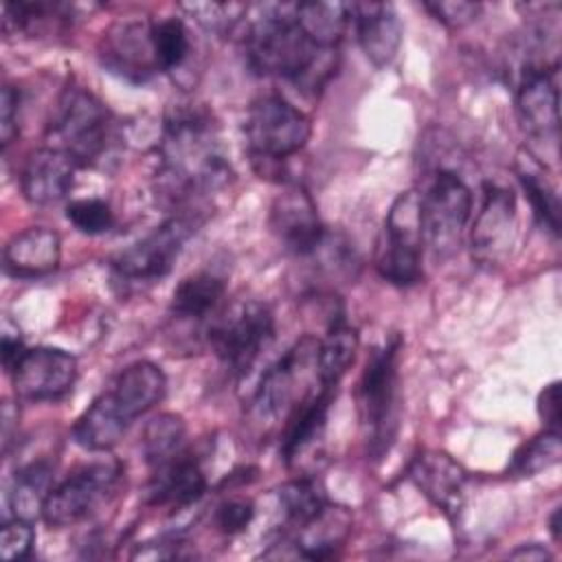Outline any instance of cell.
<instances>
[{"label": "cell", "instance_id": "obj_1", "mask_svg": "<svg viewBox=\"0 0 562 562\" xmlns=\"http://www.w3.org/2000/svg\"><path fill=\"white\" fill-rule=\"evenodd\" d=\"M231 165L213 116L193 103H178L165 116L158 143L156 193L169 206L182 211L206 193L224 187Z\"/></svg>", "mask_w": 562, "mask_h": 562}, {"label": "cell", "instance_id": "obj_2", "mask_svg": "<svg viewBox=\"0 0 562 562\" xmlns=\"http://www.w3.org/2000/svg\"><path fill=\"white\" fill-rule=\"evenodd\" d=\"M248 66L261 77L292 81L303 92H318L336 70L338 48L318 46L294 15V4H274L244 35Z\"/></svg>", "mask_w": 562, "mask_h": 562}, {"label": "cell", "instance_id": "obj_3", "mask_svg": "<svg viewBox=\"0 0 562 562\" xmlns=\"http://www.w3.org/2000/svg\"><path fill=\"white\" fill-rule=\"evenodd\" d=\"M400 353L402 336L393 334L380 347H373L360 382H358V413L364 428L369 454L380 459L389 452L397 432L400 413Z\"/></svg>", "mask_w": 562, "mask_h": 562}, {"label": "cell", "instance_id": "obj_4", "mask_svg": "<svg viewBox=\"0 0 562 562\" xmlns=\"http://www.w3.org/2000/svg\"><path fill=\"white\" fill-rule=\"evenodd\" d=\"M246 147L255 169L268 176L279 162L299 154L310 136V116L279 94H266L250 103L244 123Z\"/></svg>", "mask_w": 562, "mask_h": 562}, {"label": "cell", "instance_id": "obj_5", "mask_svg": "<svg viewBox=\"0 0 562 562\" xmlns=\"http://www.w3.org/2000/svg\"><path fill=\"white\" fill-rule=\"evenodd\" d=\"M202 222L204 215H200L198 209L173 213L143 239L114 255L110 261L114 281L130 288L165 279L171 272L187 239L202 226Z\"/></svg>", "mask_w": 562, "mask_h": 562}, {"label": "cell", "instance_id": "obj_6", "mask_svg": "<svg viewBox=\"0 0 562 562\" xmlns=\"http://www.w3.org/2000/svg\"><path fill=\"white\" fill-rule=\"evenodd\" d=\"M424 246L435 259H448L459 250L463 231L472 217V191L452 169H432L419 193Z\"/></svg>", "mask_w": 562, "mask_h": 562}, {"label": "cell", "instance_id": "obj_7", "mask_svg": "<svg viewBox=\"0 0 562 562\" xmlns=\"http://www.w3.org/2000/svg\"><path fill=\"white\" fill-rule=\"evenodd\" d=\"M422 257L424 235L419 217V191L408 189L393 200L384 217L373 266L384 281L408 288L422 281Z\"/></svg>", "mask_w": 562, "mask_h": 562}, {"label": "cell", "instance_id": "obj_8", "mask_svg": "<svg viewBox=\"0 0 562 562\" xmlns=\"http://www.w3.org/2000/svg\"><path fill=\"white\" fill-rule=\"evenodd\" d=\"M274 340V314L261 301H244L209 329L211 351L233 378H244Z\"/></svg>", "mask_w": 562, "mask_h": 562}, {"label": "cell", "instance_id": "obj_9", "mask_svg": "<svg viewBox=\"0 0 562 562\" xmlns=\"http://www.w3.org/2000/svg\"><path fill=\"white\" fill-rule=\"evenodd\" d=\"M112 116L108 108L86 88L70 86L64 90L53 121V136L59 149L70 154L79 167L99 162L110 145Z\"/></svg>", "mask_w": 562, "mask_h": 562}, {"label": "cell", "instance_id": "obj_10", "mask_svg": "<svg viewBox=\"0 0 562 562\" xmlns=\"http://www.w3.org/2000/svg\"><path fill=\"white\" fill-rule=\"evenodd\" d=\"M123 465L116 459H101L77 468L61 483L53 485L42 520L48 527H72L94 514L119 487Z\"/></svg>", "mask_w": 562, "mask_h": 562}, {"label": "cell", "instance_id": "obj_11", "mask_svg": "<svg viewBox=\"0 0 562 562\" xmlns=\"http://www.w3.org/2000/svg\"><path fill=\"white\" fill-rule=\"evenodd\" d=\"M318 340L314 336L299 338L261 378L250 413L259 424H272L279 415H288L296 400V386L307 367H316Z\"/></svg>", "mask_w": 562, "mask_h": 562}, {"label": "cell", "instance_id": "obj_12", "mask_svg": "<svg viewBox=\"0 0 562 562\" xmlns=\"http://www.w3.org/2000/svg\"><path fill=\"white\" fill-rule=\"evenodd\" d=\"M516 235V198L512 189L483 182V202L470 231L472 259L479 266H498L514 246Z\"/></svg>", "mask_w": 562, "mask_h": 562}, {"label": "cell", "instance_id": "obj_13", "mask_svg": "<svg viewBox=\"0 0 562 562\" xmlns=\"http://www.w3.org/2000/svg\"><path fill=\"white\" fill-rule=\"evenodd\" d=\"M13 391L26 402H55L70 393L77 380V360L59 347H33L11 371Z\"/></svg>", "mask_w": 562, "mask_h": 562}, {"label": "cell", "instance_id": "obj_14", "mask_svg": "<svg viewBox=\"0 0 562 562\" xmlns=\"http://www.w3.org/2000/svg\"><path fill=\"white\" fill-rule=\"evenodd\" d=\"M268 224L279 244L296 257H310L325 237L316 202L301 184H288L274 195Z\"/></svg>", "mask_w": 562, "mask_h": 562}, {"label": "cell", "instance_id": "obj_15", "mask_svg": "<svg viewBox=\"0 0 562 562\" xmlns=\"http://www.w3.org/2000/svg\"><path fill=\"white\" fill-rule=\"evenodd\" d=\"M99 59L110 72L134 83L160 72L151 44V22L134 20L114 24L101 37Z\"/></svg>", "mask_w": 562, "mask_h": 562}, {"label": "cell", "instance_id": "obj_16", "mask_svg": "<svg viewBox=\"0 0 562 562\" xmlns=\"http://www.w3.org/2000/svg\"><path fill=\"white\" fill-rule=\"evenodd\" d=\"M336 397V386H312L285 415L281 432V457L294 468L303 457L321 446L327 428V415Z\"/></svg>", "mask_w": 562, "mask_h": 562}, {"label": "cell", "instance_id": "obj_17", "mask_svg": "<svg viewBox=\"0 0 562 562\" xmlns=\"http://www.w3.org/2000/svg\"><path fill=\"white\" fill-rule=\"evenodd\" d=\"M555 70H527L516 92V114L522 132L533 140L558 143L560 94Z\"/></svg>", "mask_w": 562, "mask_h": 562}, {"label": "cell", "instance_id": "obj_18", "mask_svg": "<svg viewBox=\"0 0 562 562\" xmlns=\"http://www.w3.org/2000/svg\"><path fill=\"white\" fill-rule=\"evenodd\" d=\"M77 167L79 162L59 147L35 149L20 173L22 195L35 206L59 204L75 184Z\"/></svg>", "mask_w": 562, "mask_h": 562}, {"label": "cell", "instance_id": "obj_19", "mask_svg": "<svg viewBox=\"0 0 562 562\" xmlns=\"http://www.w3.org/2000/svg\"><path fill=\"white\" fill-rule=\"evenodd\" d=\"M408 479L448 518H454L461 512L468 474L450 454L439 450L415 454L408 465Z\"/></svg>", "mask_w": 562, "mask_h": 562}, {"label": "cell", "instance_id": "obj_20", "mask_svg": "<svg viewBox=\"0 0 562 562\" xmlns=\"http://www.w3.org/2000/svg\"><path fill=\"white\" fill-rule=\"evenodd\" d=\"M349 22L356 29L364 57L375 66H389L402 44V22L386 2H351Z\"/></svg>", "mask_w": 562, "mask_h": 562}, {"label": "cell", "instance_id": "obj_21", "mask_svg": "<svg viewBox=\"0 0 562 562\" xmlns=\"http://www.w3.org/2000/svg\"><path fill=\"white\" fill-rule=\"evenodd\" d=\"M61 259V239L48 226H29L15 233L2 252L4 272L15 279L46 277L57 270Z\"/></svg>", "mask_w": 562, "mask_h": 562}, {"label": "cell", "instance_id": "obj_22", "mask_svg": "<svg viewBox=\"0 0 562 562\" xmlns=\"http://www.w3.org/2000/svg\"><path fill=\"white\" fill-rule=\"evenodd\" d=\"M206 492V474L200 461L187 450L180 457L151 468V476L147 483V503L156 507L180 509Z\"/></svg>", "mask_w": 562, "mask_h": 562}, {"label": "cell", "instance_id": "obj_23", "mask_svg": "<svg viewBox=\"0 0 562 562\" xmlns=\"http://www.w3.org/2000/svg\"><path fill=\"white\" fill-rule=\"evenodd\" d=\"M165 393L167 378L162 369L151 360H136L127 364L108 391V395L130 424L136 417L149 413L156 404H160Z\"/></svg>", "mask_w": 562, "mask_h": 562}, {"label": "cell", "instance_id": "obj_24", "mask_svg": "<svg viewBox=\"0 0 562 562\" xmlns=\"http://www.w3.org/2000/svg\"><path fill=\"white\" fill-rule=\"evenodd\" d=\"M351 531V514L345 507L327 505L318 516L294 529L292 544L307 560L334 558Z\"/></svg>", "mask_w": 562, "mask_h": 562}, {"label": "cell", "instance_id": "obj_25", "mask_svg": "<svg viewBox=\"0 0 562 562\" xmlns=\"http://www.w3.org/2000/svg\"><path fill=\"white\" fill-rule=\"evenodd\" d=\"M127 426L130 422L121 415L108 391H103L77 417L72 426V439L90 452H105L123 439Z\"/></svg>", "mask_w": 562, "mask_h": 562}, {"label": "cell", "instance_id": "obj_26", "mask_svg": "<svg viewBox=\"0 0 562 562\" xmlns=\"http://www.w3.org/2000/svg\"><path fill=\"white\" fill-rule=\"evenodd\" d=\"M224 294V277L211 270H198L176 285L169 312L180 321H202L220 307Z\"/></svg>", "mask_w": 562, "mask_h": 562}, {"label": "cell", "instance_id": "obj_27", "mask_svg": "<svg viewBox=\"0 0 562 562\" xmlns=\"http://www.w3.org/2000/svg\"><path fill=\"white\" fill-rule=\"evenodd\" d=\"M70 13H72V7L64 4V2H50V0L4 2L2 29L7 35H11V33L42 35V33L68 22Z\"/></svg>", "mask_w": 562, "mask_h": 562}, {"label": "cell", "instance_id": "obj_28", "mask_svg": "<svg viewBox=\"0 0 562 562\" xmlns=\"http://www.w3.org/2000/svg\"><path fill=\"white\" fill-rule=\"evenodd\" d=\"M358 331L349 325L331 323L325 338L318 340L316 380L325 386H338L358 351Z\"/></svg>", "mask_w": 562, "mask_h": 562}, {"label": "cell", "instance_id": "obj_29", "mask_svg": "<svg viewBox=\"0 0 562 562\" xmlns=\"http://www.w3.org/2000/svg\"><path fill=\"white\" fill-rule=\"evenodd\" d=\"M53 490V468L44 461L31 463L22 468L15 479L9 494V505L13 512V518H22L33 522L35 518H42L44 503Z\"/></svg>", "mask_w": 562, "mask_h": 562}, {"label": "cell", "instance_id": "obj_30", "mask_svg": "<svg viewBox=\"0 0 562 562\" xmlns=\"http://www.w3.org/2000/svg\"><path fill=\"white\" fill-rule=\"evenodd\" d=\"M187 424L176 413L154 415L143 432V454L149 468H158L187 452Z\"/></svg>", "mask_w": 562, "mask_h": 562}, {"label": "cell", "instance_id": "obj_31", "mask_svg": "<svg viewBox=\"0 0 562 562\" xmlns=\"http://www.w3.org/2000/svg\"><path fill=\"white\" fill-rule=\"evenodd\" d=\"M294 15L305 33L323 48H338L347 24L349 4L340 2H299L294 4Z\"/></svg>", "mask_w": 562, "mask_h": 562}, {"label": "cell", "instance_id": "obj_32", "mask_svg": "<svg viewBox=\"0 0 562 562\" xmlns=\"http://www.w3.org/2000/svg\"><path fill=\"white\" fill-rule=\"evenodd\" d=\"M279 496V505L283 509L285 522L290 527H301L307 520H312L314 516H318L327 505V494L323 490V485L318 483V479L301 474L288 483H283L277 490Z\"/></svg>", "mask_w": 562, "mask_h": 562}, {"label": "cell", "instance_id": "obj_33", "mask_svg": "<svg viewBox=\"0 0 562 562\" xmlns=\"http://www.w3.org/2000/svg\"><path fill=\"white\" fill-rule=\"evenodd\" d=\"M518 180L525 189V195L529 198V204H531L533 215L540 222V226L547 228L553 237H558V233H560V200H558L555 187L544 178V173L531 160V156L520 158Z\"/></svg>", "mask_w": 562, "mask_h": 562}, {"label": "cell", "instance_id": "obj_34", "mask_svg": "<svg viewBox=\"0 0 562 562\" xmlns=\"http://www.w3.org/2000/svg\"><path fill=\"white\" fill-rule=\"evenodd\" d=\"M151 44L160 70L180 68L191 53L189 31L178 18H162L151 22Z\"/></svg>", "mask_w": 562, "mask_h": 562}, {"label": "cell", "instance_id": "obj_35", "mask_svg": "<svg viewBox=\"0 0 562 562\" xmlns=\"http://www.w3.org/2000/svg\"><path fill=\"white\" fill-rule=\"evenodd\" d=\"M560 457H562L560 432L544 428V432L525 441L514 452L507 470L512 476H533V474L555 465L560 461Z\"/></svg>", "mask_w": 562, "mask_h": 562}, {"label": "cell", "instance_id": "obj_36", "mask_svg": "<svg viewBox=\"0 0 562 562\" xmlns=\"http://www.w3.org/2000/svg\"><path fill=\"white\" fill-rule=\"evenodd\" d=\"M66 220L83 235H103L114 226V211L101 198H79L68 202Z\"/></svg>", "mask_w": 562, "mask_h": 562}, {"label": "cell", "instance_id": "obj_37", "mask_svg": "<svg viewBox=\"0 0 562 562\" xmlns=\"http://www.w3.org/2000/svg\"><path fill=\"white\" fill-rule=\"evenodd\" d=\"M35 531L29 520L11 518L0 529V555L2 560H24L31 555Z\"/></svg>", "mask_w": 562, "mask_h": 562}, {"label": "cell", "instance_id": "obj_38", "mask_svg": "<svg viewBox=\"0 0 562 562\" xmlns=\"http://www.w3.org/2000/svg\"><path fill=\"white\" fill-rule=\"evenodd\" d=\"M252 518H255V505L248 498H228L217 505L213 516L215 527L226 536H235L244 531L252 522Z\"/></svg>", "mask_w": 562, "mask_h": 562}, {"label": "cell", "instance_id": "obj_39", "mask_svg": "<svg viewBox=\"0 0 562 562\" xmlns=\"http://www.w3.org/2000/svg\"><path fill=\"white\" fill-rule=\"evenodd\" d=\"M435 20H439L441 24H446L448 29H463L468 24H472L479 13H481V4L479 2H426L424 4Z\"/></svg>", "mask_w": 562, "mask_h": 562}, {"label": "cell", "instance_id": "obj_40", "mask_svg": "<svg viewBox=\"0 0 562 562\" xmlns=\"http://www.w3.org/2000/svg\"><path fill=\"white\" fill-rule=\"evenodd\" d=\"M18 110H20V92L11 86H2L0 97V134H2V147H9L13 138L18 136Z\"/></svg>", "mask_w": 562, "mask_h": 562}, {"label": "cell", "instance_id": "obj_41", "mask_svg": "<svg viewBox=\"0 0 562 562\" xmlns=\"http://www.w3.org/2000/svg\"><path fill=\"white\" fill-rule=\"evenodd\" d=\"M538 415L547 430L560 432V382H551L538 393Z\"/></svg>", "mask_w": 562, "mask_h": 562}, {"label": "cell", "instance_id": "obj_42", "mask_svg": "<svg viewBox=\"0 0 562 562\" xmlns=\"http://www.w3.org/2000/svg\"><path fill=\"white\" fill-rule=\"evenodd\" d=\"M24 351H26V347L22 342L20 331H9V327L4 325V331H2V364H4L7 373L13 371V367L18 364V360L22 358Z\"/></svg>", "mask_w": 562, "mask_h": 562}, {"label": "cell", "instance_id": "obj_43", "mask_svg": "<svg viewBox=\"0 0 562 562\" xmlns=\"http://www.w3.org/2000/svg\"><path fill=\"white\" fill-rule=\"evenodd\" d=\"M509 558H527V560H544L551 558V553L540 544H520L516 551L509 553Z\"/></svg>", "mask_w": 562, "mask_h": 562}, {"label": "cell", "instance_id": "obj_44", "mask_svg": "<svg viewBox=\"0 0 562 562\" xmlns=\"http://www.w3.org/2000/svg\"><path fill=\"white\" fill-rule=\"evenodd\" d=\"M549 529H551L553 540H560V507H555V512L551 514V518H549Z\"/></svg>", "mask_w": 562, "mask_h": 562}]
</instances>
